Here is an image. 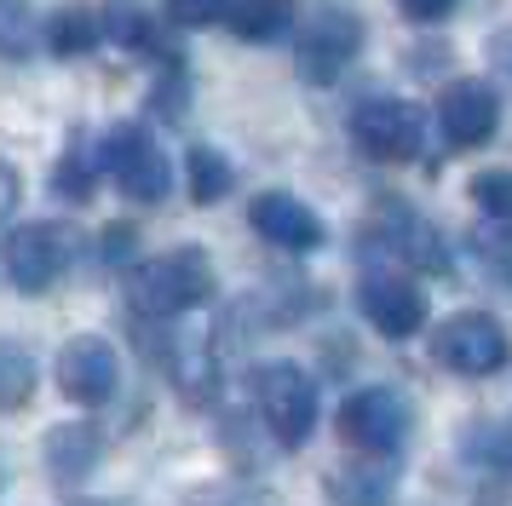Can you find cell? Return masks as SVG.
Segmentation results:
<instances>
[{"label": "cell", "mask_w": 512, "mask_h": 506, "mask_svg": "<svg viewBox=\"0 0 512 506\" xmlns=\"http://www.w3.org/2000/svg\"><path fill=\"white\" fill-rule=\"evenodd\" d=\"M254 403L265 432L277 437L282 449H300L311 426H317V386L300 363H259L254 368Z\"/></svg>", "instance_id": "cell-2"}, {"label": "cell", "mask_w": 512, "mask_h": 506, "mask_svg": "<svg viewBox=\"0 0 512 506\" xmlns=\"http://www.w3.org/2000/svg\"><path fill=\"white\" fill-rule=\"evenodd\" d=\"M35 391V363H29L18 345H0V409H18Z\"/></svg>", "instance_id": "cell-20"}, {"label": "cell", "mask_w": 512, "mask_h": 506, "mask_svg": "<svg viewBox=\"0 0 512 506\" xmlns=\"http://www.w3.org/2000/svg\"><path fill=\"white\" fill-rule=\"evenodd\" d=\"M472 202L484 207L489 219L507 225L512 219V167H489V173H478V179H472Z\"/></svg>", "instance_id": "cell-22"}, {"label": "cell", "mask_w": 512, "mask_h": 506, "mask_svg": "<svg viewBox=\"0 0 512 506\" xmlns=\"http://www.w3.org/2000/svg\"><path fill=\"white\" fill-rule=\"evenodd\" d=\"M0 259H6V276H12L24 294H47L52 282L70 271L75 230L70 225H18L6 236Z\"/></svg>", "instance_id": "cell-7"}, {"label": "cell", "mask_w": 512, "mask_h": 506, "mask_svg": "<svg viewBox=\"0 0 512 506\" xmlns=\"http://www.w3.org/2000/svg\"><path fill=\"white\" fill-rule=\"evenodd\" d=\"M93 460H98L93 426H58V432H52V472H58L64 483H75Z\"/></svg>", "instance_id": "cell-18"}, {"label": "cell", "mask_w": 512, "mask_h": 506, "mask_svg": "<svg viewBox=\"0 0 512 506\" xmlns=\"http://www.w3.org/2000/svg\"><path fill=\"white\" fill-rule=\"evenodd\" d=\"M432 357H438L443 368L466 374V380H484V374H501V368L512 363V340L489 311H455L449 322H438Z\"/></svg>", "instance_id": "cell-3"}, {"label": "cell", "mask_w": 512, "mask_h": 506, "mask_svg": "<svg viewBox=\"0 0 512 506\" xmlns=\"http://www.w3.org/2000/svg\"><path fill=\"white\" fill-rule=\"evenodd\" d=\"M225 6H231V0H167V18L185 23V29H202V23L225 18Z\"/></svg>", "instance_id": "cell-24"}, {"label": "cell", "mask_w": 512, "mask_h": 506, "mask_svg": "<svg viewBox=\"0 0 512 506\" xmlns=\"http://www.w3.org/2000/svg\"><path fill=\"white\" fill-rule=\"evenodd\" d=\"M98 35H104V18L87 12V6H64V12H52L47 18V46L58 58H81V52H93Z\"/></svg>", "instance_id": "cell-16"}, {"label": "cell", "mask_w": 512, "mask_h": 506, "mask_svg": "<svg viewBox=\"0 0 512 506\" xmlns=\"http://www.w3.org/2000/svg\"><path fill=\"white\" fill-rule=\"evenodd\" d=\"M93 179H98V167L87 161V150H70V156L58 161V190L70 202H93Z\"/></svg>", "instance_id": "cell-23"}, {"label": "cell", "mask_w": 512, "mask_h": 506, "mask_svg": "<svg viewBox=\"0 0 512 506\" xmlns=\"http://www.w3.org/2000/svg\"><path fill=\"white\" fill-rule=\"evenodd\" d=\"M127 299H133V311L139 317H185L196 305H208L213 299V265L202 248H173V253H156V259H144L139 271L127 276Z\"/></svg>", "instance_id": "cell-1"}, {"label": "cell", "mask_w": 512, "mask_h": 506, "mask_svg": "<svg viewBox=\"0 0 512 506\" xmlns=\"http://www.w3.org/2000/svg\"><path fill=\"white\" fill-rule=\"evenodd\" d=\"M357 305H363V317H369L386 340H409V334L426 328V294H420L403 271H369L363 288H357Z\"/></svg>", "instance_id": "cell-9"}, {"label": "cell", "mask_w": 512, "mask_h": 506, "mask_svg": "<svg viewBox=\"0 0 512 506\" xmlns=\"http://www.w3.org/2000/svg\"><path fill=\"white\" fill-rule=\"evenodd\" d=\"M380 242L403 259V265H420V271H443L449 259H443V248H438V230L426 225V219H415L409 207H386L380 213Z\"/></svg>", "instance_id": "cell-13"}, {"label": "cell", "mask_w": 512, "mask_h": 506, "mask_svg": "<svg viewBox=\"0 0 512 506\" xmlns=\"http://www.w3.org/2000/svg\"><path fill=\"white\" fill-rule=\"evenodd\" d=\"M351 138H357V150L369 161H415L420 144H426V115L420 104H403V98H369V104H357L351 110Z\"/></svg>", "instance_id": "cell-5"}, {"label": "cell", "mask_w": 512, "mask_h": 506, "mask_svg": "<svg viewBox=\"0 0 512 506\" xmlns=\"http://www.w3.org/2000/svg\"><path fill=\"white\" fill-rule=\"evenodd\" d=\"M248 225H254L271 248H288V253L323 248V219H317L300 196H288V190H265V196H254Z\"/></svg>", "instance_id": "cell-11"}, {"label": "cell", "mask_w": 512, "mask_h": 506, "mask_svg": "<svg viewBox=\"0 0 512 506\" xmlns=\"http://www.w3.org/2000/svg\"><path fill=\"white\" fill-rule=\"evenodd\" d=\"M12 207H18V173H12V167L0 161V219H6Z\"/></svg>", "instance_id": "cell-26"}, {"label": "cell", "mask_w": 512, "mask_h": 506, "mask_svg": "<svg viewBox=\"0 0 512 506\" xmlns=\"http://www.w3.org/2000/svg\"><path fill=\"white\" fill-rule=\"evenodd\" d=\"M41 46V18L29 0H0V58H29Z\"/></svg>", "instance_id": "cell-17"}, {"label": "cell", "mask_w": 512, "mask_h": 506, "mask_svg": "<svg viewBox=\"0 0 512 506\" xmlns=\"http://www.w3.org/2000/svg\"><path fill=\"white\" fill-rule=\"evenodd\" d=\"M357 46H363V23L351 12H323L300 35V75L305 81H334L357 58Z\"/></svg>", "instance_id": "cell-12"}, {"label": "cell", "mask_w": 512, "mask_h": 506, "mask_svg": "<svg viewBox=\"0 0 512 506\" xmlns=\"http://www.w3.org/2000/svg\"><path fill=\"white\" fill-rule=\"evenodd\" d=\"M98 161L116 173V184L133 202H162L167 184H173V167H167V156L156 150V138L144 133V127H133V121H121V127L104 133Z\"/></svg>", "instance_id": "cell-6"}, {"label": "cell", "mask_w": 512, "mask_h": 506, "mask_svg": "<svg viewBox=\"0 0 512 506\" xmlns=\"http://www.w3.org/2000/svg\"><path fill=\"white\" fill-rule=\"evenodd\" d=\"M81 506H110V501H81Z\"/></svg>", "instance_id": "cell-28"}, {"label": "cell", "mask_w": 512, "mask_h": 506, "mask_svg": "<svg viewBox=\"0 0 512 506\" xmlns=\"http://www.w3.org/2000/svg\"><path fill=\"white\" fill-rule=\"evenodd\" d=\"M121 386V363L110 340H98V334H75L64 351H58V391L81 403V409H98V403H110Z\"/></svg>", "instance_id": "cell-8"}, {"label": "cell", "mask_w": 512, "mask_h": 506, "mask_svg": "<svg viewBox=\"0 0 512 506\" xmlns=\"http://www.w3.org/2000/svg\"><path fill=\"white\" fill-rule=\"evenodd\" d=\"M127 242H133V230L110 225V236H104V259H127Z\"/></svg>", "instance_id": "cell-27"}, {"label": "cell", "mask_w": 512, "mask_h": 506, "mask_svg": "<svg viewBox=\"0 0 512 506\" xmlns=\"http://www.w3.org/2000/svg\"><path fill=\"white\" fill-rule=\"evenodd\" d=\"M455 6H461V0H403V12H409L415 23H443Z\"/></svg>", "instance_id": "cell-25"}, {"label": "cell", "mask_w": 512, "mask_h": 506, "mask_svg": "<svg viewBox=\"0 0 512 506\" xmlns=\"http://www.w3.org/2000/svg\"><path fill=\"white\" fill-rule=\"evenodd\" d=\"M328 495L340 506H386L392 501V466L374 455H369V466H340L328 478Z\"/></svg>", "instance_id": "cell-14"}, {"label": "cell", "mask_w": 512, "mask_h": 506, "mask_svg": "<svg viewBox=\"0 0 512 506\" xmlns=\"http://www.w3.org/2000/svg\"><path fill=\"white\" fill-rule=\"evenodd\" d=\"M340 437H346L357 455L392 460L409 437V397L392 386H363L340 403Z\"/></svg>", "instance_id": "cell-4"}, {"label": "cell", "mask_w": 512, "mask_h": 506, "mask_svg": "<svg viewBox=\"0 0 512 506\" xmlns=\"http://www.w3.org/2000/svg\"><path fill=\"white\" fill-rule=\"evenodd\" d=\"M438 127H443V138H449L455 150L489 144L495 127H501V98H495V87H489V81H455V87H443Z\"/></svg>", "instance_id": "cell-10"}, {"label": "cell", "mask_w": 512, "mask_h": 506, "mask_svg": "<svg viewBox=\"0 0 512 506\" xmlns=\"http://www.w3.org/2000/svg\"><path fill=\"white\" fill-rule=\"evenodd\" d=\"M185 173H190V202H202V207L231 190V161L219 156V150H208V144H196L185 156Z\"/></svg>", "instance_id": "cell-19"}, {"label": "cell", "mask_w": 512, "mask_h": 506, "mask_svg": "<svg viewBox=\"0 0 512 506\" xmlns=\"http://www.w3.org/2000/svg\"><path fill=\"white\" fill-rule=\"evenodd\" d=\"M461 449L472 460H484V466H512V414L501 426H472Z\"/></svg>", "instance_id": "cell-21"}, {"label": "cell", "mask_w": 512, "mask_h": 506, "mask_svg": "<svg viewBox=\"0 0 512 506\" xmlns=\"http://www.w3.org/2000/svg\"><path fill=\"white\" fill-rule=\"evenodd\" d=\"M294 18V0H231L225 23H231L242 41H277Z\"/></svg>", "instance_id": "cell-15"}]
</instances>
